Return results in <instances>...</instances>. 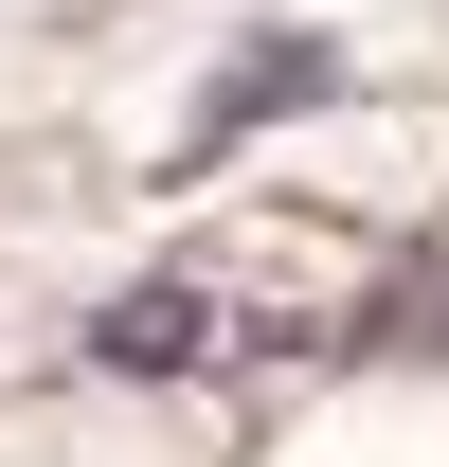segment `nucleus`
<instances>
[{
    "label": "nucleus",
    "instance_id": "obj_1",
    "mask_svg": "<svg viewBox=\"0 0 449 467\" xmlns=\"http://www.w3.org/2000/svg\"><path fill=\"white\" fill-rule=\"evenodd\" d=\"M90 359H109V378H198V359H216V288H126L109 324H90Z\"/></svg>",
    "mask_w": 449,
    "mask_h": 467
},
{
    "label": "nucleus",
    "instance_id": "obj_2",
    "mask_svg": "<svg viewBox=\"0 0 449 467\" xmlns=\"http://www.w3.org/2000/svg\"><path fill=\"white\" fill-rule=\"evenodd\" d=\"M287 90H324V36H270V55H234L216 72V109H198V144H234L252 109H287Z\"/></svg>",
    "mask_w": 449,
    "mask_h": 467
}]
</instances>
